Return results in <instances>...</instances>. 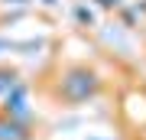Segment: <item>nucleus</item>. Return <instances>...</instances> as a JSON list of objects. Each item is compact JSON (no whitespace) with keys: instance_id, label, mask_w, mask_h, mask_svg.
Wrapping results in <instances>:
<instances>
[{"instance_id":"20e7f679","label":"nucleus","mask_w":146,"mask_h":140,"mask_svg":"<svg viewBox=\"0 0 146 140\" xmlns=\"http://www.w3.org/2000/svg\"><path fill=\"white\" fill-rule=\"evenodd\" d=\"M20 82V75H16V68H0V98H3L7 91L13 88V85Z\"/></svg>"},{"instance_id":"7ed1b4c3","label":"nucleus","mask_w":146,"mask_h":140,"mask_svg":"<svg viewBox=\"0 0 146 140\" xmlns=\"http://www.w3.org/2000/svg\"><path fill=\"white\" fill-rule=\"evenodd\" d=\"M0 140H29V124H20V121L0 114Z\"/></svg>"},{"instance_id":"0eeeda50","label":"nucleus","mask_w":146,"mask_h":140,"mask_svg":"<svg viewBox=\"0 0 146 140\" xmlns=\"http://www.w3.org/2000/svg\"><path fill=\"white\" fill-rule=\"evenodd\" d=\"M3 3H26V0H3Z\"/></svg>"},{"instance_id":"f257e3e1","label":"nucleus","mask_w":146,"mask_h":140,"mask_svg":"<svg viewBox=\"0 0 146 140\" xmlns=\"http://www.w3.org/2000/svg\"><path fill=\"white\" fill-rule=\"evenodd\" d=\"M98 91H101V75L88 65H72L58 75V98L68 104H84L98 98Z\"/></svg>"},{"instance_id":"1a4fd4ad","label":"nucleus","mask_w":146,"mask_h":140,"mask_svg":"<svg viewBox=\"0 0 146 140\" xmlns=\"http://www.w3.org/2000/svg\"><path fill=\"white\" fill-rule=\"evenodd\" d=\"M3 46H7V42H3V39H0V49H3Z\"/></svg>"},{"instance_id":"423d86ee","label":"nucleus","mask_w":146,"mask_h":140,"mask_svg":"<svg viewBox=\"0 0 146 140\" xmlns=\"http://www.w3.org/2000/svg\"><path fill=\"white\" fill-rule=\"evenodd\" d=\"M94 3H98V7H104V10H110V7H120L123 0H94Z\"/></svg>"},{"instance_id":"f03ea898","label":"nucleus","mask_w":146,"mask_h":140,"mask_svg":"<svg viewBox=\"0 0 146 140\" xmlns=\"http://www.w3.org/2000/svg\"><path fill=\"white\" fill-rule=\"evenodd\" d=\"M0 101H3V114H7V117L20 121V124H29V121H33V111H29V88H26L23 82H16Z\"/></svg>"},{"instance_id":"6e6552de","label":"nucleus","mask_w":146,"mask_h":140,"mask_svg":"<svg viewBox=\"0 0 146 140\" xmlns=\"http://www.w3.org/2000/svg\"><path fill=\"white\" fill-rule=\"evenodd\" d=\"M42 3H55V0H42Z\"/></svg>"},{"instance_id":"39448f33","label":"nucleus","mask_w":146,"mask_h":140,"mask_svg":"<svg viewBox=\"0 0 146 140\" xmlns=\"http://www.w3.org/2000/svg\"><path fill=\"white\" fill-rule=\"evenodd\" d=\"M75 16H78V23H84V26L94 23V13L88 10V7H75Z\"/></svg>"}]
</instances>
